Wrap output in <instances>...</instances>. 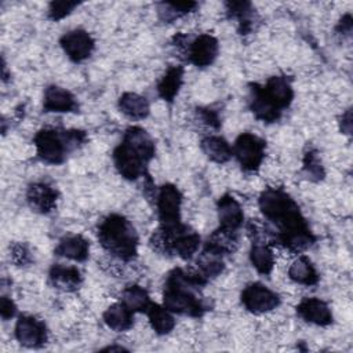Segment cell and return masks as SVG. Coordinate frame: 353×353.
I'll return each mask as SVG.
<instances>
[{"instance_id":"1","label":"cell","mask_w":353,"mask_h":353,"mask_svg":"<svg viewBox=\"0 0 353 353\" xmlns=\"http://www.w3.org/2000/svg\"><path fill=\"white\" fill-rule=\"evenodd\" d=\"M263 216L277 228L276 241L299 254L314 243L306 219L295 200L283 188H266L258 200Z\"/></svg>"},{"instance_id":"2","label":"cell","mask_w":353,"mask_h":353,"mask_svg":"<svg viewBox=\"0 0 353 353\" xmlns=\"http://www.w3.org/2000/svg\"><path fill=\"white\" fill-rule=\"evenodd\" d=\"M207 283L200 273H188L179 268L172 269L164 283L163 306L171 313L185 314L190 317H200L204 314L207 306L199 298L197 291Z\"/></svg>"},{"instance_id":"3","label":"cell","mask_w":353,"mask_h":353,"mask_svg":"<svg viewBox=\"0 0 353 353\" xmlns=\"http://www.w3.org/2000/svg\"><path fill=\"white\" fill-rule=\"evenodd\" d=\"M154 153V141L149 132L139 125H131L125 130L123 141L113 150L114 167L123 178L137 181L145 175Z\"/></svg>"},{"instance_id":"4","label":"cell","mask_w":353,"mask_h":353,"mask_svg":"<svg viewBox=\"0 0 353 353\" xmlns=\"http://www.w3.org/2000/svg\"><path fill=\"white\" fill-rule=\"evenodd\" d=\"M98 240L105 251L121 261H131L138 254L137 230L120 214H110L99 223Z\"/></svg>"},{"instance_id":"5","label":"cell","mask_w":353,"mask_h":353,"mask_svg":"<svg viewBox=\"0 0 353 353\" xmlns=\"http://www.w3.org/2000/svg\"><path fill=\"white\" fill-rule=\"evenodd\" d=\"M87 135L81 130H57L43 128L36 132L33 143L37 156L47 164H61L66 156L84 145Z\"/></svg>"},{"instance_id":"6","label":"cell","mask_w":353,"mask_h":353,"mask_svg":"<svg viewBox=\"0 0 353 353\" xmlns=\"http://www.w3.org/2000/svg\"><path fill=\"white\" fill-rule=\"evenodd\" d=\"M233 156L237 159L241 170L247 172L256 171L265 157L266 142L255 134H240L233 145Z\"/></svg>"},{"instance_id":"7","label":"cell","mask_w":353,"mask_h":353,"mask_svg":"<svg viewBox=\"0 0 353 353\" xmlns=\"http://www.w3.org/2000/svg\"><path fill=\"white\" fill-rule=\"evenodd\" d=\"M240 299L244 307L254 314L270 312L280 305L279 294L258 281L245 285L241 291Z\"/></svg>"},{"instance_id":"8","label":"cell","mask_w":353,"mask_h":353,"mask_svg":"<svg viewBox=\"0 0 353 353\" xmlns=\"http://www.w3.org/2000/svg\"><path fill=\"white\" fill-rule=\"evenodd\" d=\"M181 204L182 194L179 189L172 183H164L160 186L156 196L157 214L160 225H175L181 222Z\"/></svg>"},{"instance_id":"9","label":"cell","mask_w":353,"mask_h":353,"mask_svg":"<svg viewBox=\"0 0 353 353\" xmlns=\"http://www.w3.org/2000/svg\"><path fill=\"white\" fill-rule=\"evenodd\" d=\"M59 44L66 57L73 62H83L95 48V40L84 29H73L65 33L61 37Z\"/></svg>"},{"instance_id":"10","label":"cell","mask_w":353,"mask_h":353,"mask_svg":"<svg viewBox=\"0 0 353 353\" xmlns=\"http://www.w3.org/2000/svg\"><path fill=\"white\" fill-rule=\"evenodd\" d=\"M15 338L22 346L40 347L47 342L46 324L33 316L22 314L15 324Z\"/></svg>"},{"instance_id":"11","label":"cell","mask_w":353,"mask_h":353,"mask_svg":"<svg viewBox=\"0 0 353 353\" xmlns=\"http://www.w3.org/2000/svg\"><path fill=\"white\" fill-rule=\"evenodd\" d=\"M218 52V40L212 34L203 33L190 41L188 47V59L197 68H205L216 59Z\"/></svg>"},{"instance_id":"12","label":"cell","mask_w":353,"mask_h":353,"mask_svg":"<svg viewBox=\"0 0 353 353\" xmlns=\"http://www.w3.org/2000/svg\"><path fill=\"white\" fill-rule=\"evenodd\" d=\"M58 192L46 182H34L29 185L26 192V201L32 211L39 214H48L57 207Z\"/></svg>"},{"instance_id":"13","label":"cell","mask_w":353,"mask_h":353,"mask_svg":"<svg viewBox=\"0 0 353 353\" xmlns=\"http://www.w3.org/2000/svg\"><path fill=\"white\" fill-rule=\"evenodd\" d=\"M250 87V109L254 116L263 123L277 121L283 112L268 98L262 85L254 83Z\"/></svg>"},{"instance_id":"14","label":"cell","mask_w":353,"mask_h":353,"mask_svg":"<svg viewBox=\"0 0 353 353\" xmlns=\"http://www.w3.org/2000/svg\"><path fill=\"white\" fill-rule=\"evenodd\" d=\"M79 103L74 95L59 85H48L44 91L43 99V110L44 112H55V113H69L77 112Z\"/></svg>"},{"instance_id":"15","label":"cell","mask_w":353,"mask_h":353,"mask_svg":"<svg viewBox=\"0 0 353 353\" xmlns=\"http://www.w3.org/2000/svg\"><path fill=\"white\" fill-rule=\"evenodd\" d=\"M296 313L306 323L321 327L330 325L334 319L330 306L319 298H303L296 305Z\"/></svg>"},{"instance_id":"16","label":"cell","mask_w":353,"mask_h":353,"mask_svg":"<svg viewBox=\"0 0 353 353\" xmlns=\"http://www.w3.org/2000/svg\"><path fill=\"white\" fill-rule=\"evenodd\" d=\"M268 98L283 112L287 109L294 99V90L291 79L287 76H272L268 79L266 84L262 85Z\"/></svg>"},{"instance_id":"17","label":"cell","mask_w":353,"mask_h":353,"mask_svg":"<svg viewBox=\"0 0 353 353\" xmlns=\"http://www.w3.org/2000/svg\"><path fill=\"white\" fill-rule=\"evenodd\" d=\"M50 284L61 291H74L83 281L81 272L76 266L54 263L48 273Z\"/></svg>"},{"instance_id":"18","label":"cell","mask_w":353,"mask_h":353,"mask_svg":"<svg viewBox=\"0 0 353 353\" xmlns=\"http://www.w3.org/2000/svg\"><path fill=\"white\" fill-rule=\"evenodd\" d=\"M219 226L237 230L244 221V212L240 203L232 194H223L216 204Z\"/></svg>"},{"instance_id":"19","label":"cell","mask_w":353,"mask_h":353,"mask_svg":"<svg viewBox=\"0 0 353 353\" xmlns=\"http://www.w3.org/2000/svg\"><path fill=\"white\" fill-rule=\"evenodd\" d=\"M252 232H255V236L252 239V244L250 250V261L252 266L256 269V272H259L261 274H270L274 266L273 251L265 240L259 239V234L255 228Z\"/></svg>"},{"instance_id":"20","label":"cell","mask_w":353,"mask_h":353,"mask_svg":"<svg viewBox=\"0 0 353 353\" xmlns=\"http://www.w3.org/2000/svg\"><path fill=\"white\" fill-rule=\"evenodd\" d=\"M54 252L74 262H84L90 255V243L80 234H70L59 240Z\"/></svg>"},{"instance_id":"21","label":"cell","mask_w":353,"mask_h":353,"mask_svg":"<svg viewBox=\"0 0 353 353\" xmlns=\"http://www.w3.org/2000/svg\"><path fill=\"white\" fill-rule=\"evenodd\" d=\"M183 83V68L179 65L170 66L157 83V94L165 102H172Z\"/></svg>"},{"instance_id":"22","label":"cell","mask_w":353,"mask_h":353,"mask_svg":"<svg viewBox=\"0 0 353 353\" xmlns=\"http://www.w3.org/2000/svg\"><path fill=\"white\" fill-rule=\"evenodd\" d=\"M200 148L203 153L214 163L223 164L229 161L233 156V149L229 142L219 135H208L204 137L200 142Z\"/></svg>"},{"instance_id":"23","label":"cell","mask_w":353,"mask_h":353,"mask_svg":"<svg viewBox=\"0 0 353 353\" xmlns=\"http://www.w3.org/2000/svg\"><path fill=\"white\" fill-rule=\"evenodd\" d=\"M237 245H239V239H237L236 230L221 228V226L216 230H214L205 241V248L222 256L234 252Z\"/></svg>"},{"instance_id":"24","label":"cell","mask_w":353,"mask_h":353,"mask_svg":"<svg viewBox=\"0 0 353 353\" xmlns=\"http://www.w3.org/2000/svg\"><path fill=\"white\" fill-rule=\"evenodd\" d=\"M103 321L105 324L117 332L127 331L132 327L134 324V313L121 302L110 305L105 312H103Z\"/></svg>"},{"instance_id":"25","label":"cell","mask_w":353,"mask_h":353,"mask_svg":"<svg viewBox=\"0 0 353 353\" xmlns=\"http://www.w3.org/2000/svg\"><path fill=\"white\" fill-rule=\"evenodd\" d=\"M226 12L232 19H237L240 34H248L254 29V8L248 1H226Z\"/></svg>"},{"instance_id":"26","label":"cell","mask_w":353,"mask_h":353,"mask_svg":"<svg viewBox=\"0 0 353 353\" xmlns=\"http://www.w3.org/2000/svg\"><path fill=\"white\" fill-rule=\"evenodd\" d=\"M119 109L130 119H145L149 114L150 106L145 97L137 92H124L119 98Z\"/></svg>"},{"instance_id":"27","label":"cell","mask_w":353,"mask_h":353,"mask_svg":"<svg viewBox=\"0 0 353 353\" xmlns=\"http://www.w3.org/2000/svg\"><path fill=\"white\" fill-rule=\"evenodd\" d=\"M288 276L292 281L302 285H314L319 281V273L307 256H298L288 269Z\"/></svg>"},{"instance_id":"28","label":"cell","mask_w":353,"mask_h":353,"mask_svg":"<svg viewBox=\"0 0 353 353\" xmlns=\"http://www.w3.org/2000/svg\"><path fill=\"white\" fill-rule=\"evenodd\" d=\"M120 302L125 305L132 313H142V312L146 313L148 307L152 305L148 291L138 284L127 285L121 292Z\"/></svg>"},{"instance_id":"29","label":"cell","mask_w":353,"mask_h":353,"mask_svg":"<svg viewBox=\"0 0 353 353\" xmlns=\"http://www.w3.org/2000/svg\"><path fill=\"white\" fill-rule=\"evenodd\" d=\"M149 323L152 330L159 335H165L171 332L175 327V319L172 313L165 309L164 306H160L157 303H152L146 310Z\"/></svg>"},{"instance_id":"30","label":"cell","mask_w":353,"mask_h":353,"mask_svg":"<svg viewBox=\"0 0 353 353\" xmlns=\"http://www.w3.org/2000/svg\"><path fill=\"white\" fill-rule=\"evenodd\" d=\"M222 258H223L222 255L204 247V250L200 252V255L197 258L199 273L207 280L219 276L225 268Z\"/></svg>"},{"instance_id":"31","label":"cell","mask_w":353,"mask_h":353,"mask_svg":"<svg viewBox=\"0 0 353 353\" xmlns=\"http://www.w3.org/2000/svg\"><path fill=\"white\" fill-rule=\"evenodd\" d=\"M197 7V3L194 1H185V3H160L157 4V14L159 18L168 23L172 22L192 11Z\"/></svg>"},{"instance_id":"32","label":"cell","mask_w":353,"mask_h":353,"mask_svg":"<svg viewBox=\"0 0 353 353\" xmlns=\"http://www.w3.org/2000/svg\"><path fill=\"white\" fill-rule=\"evenodd\" d=\"M303 171L310 181H321L325 175L324 167L314 149H309L303 156Z\"/></svg>"},{"instance_id":"33","label":"cell","mask_w":353,"mask_h":353,"mask_svg":"<svg viewBox=\"0 0 353 353\" xmlns=\"http://www.w3.org/2000/svg\"><path fill=\"white\" fill-rule=\"evenodd\" d=\"M77 6V1H51L48 4L47 17L51 21H61L62 18L69 15Z\"/></svg>"},{"instance_id":"34","label":"cell","mask_w":353,"mask_h":353,"mask_svg":"<svg viewBox=\"0 0 353 353\" xmlns=\"http://www.w3.org/2000/svg\"><path fill=\"white\" fill-rule=\"evenodd\" d=\"M10 259L17 266H25L32 262V255L29 248L22 243H14L10 247Z\"/></svg>"},{"instance_id":"35","label":"cell","mask_w":353,"mask_h":353,"mask_svg":"<svg viewBox=\"0 0 353 353\" xmlns=\"http://www.w3.org/2000/svg\"><path fill=\"white\" fill-rule=\"evenodd\" d=\"M197 116L204 124H207L212 128H219V125H221V120H219L218 113L215 110L210 109V108L197 109Z\"/></svg>"},{"instance_id":"36","label":"cell","mask_w":353,"mask_h":353,"mask_svg":"<svg viewBox=\"0 0 353 353\" xmlns=\"http://www.w3.org/2000/svg\"><path fill=\"white\" fill-rule=\"evenodd\" d=\"M17 313V306L14 303V301L6 295L1 296V301H0V314L4 320H8V319H12Z\"/></svg>"},{"instance_id":"37","label":"cell","mask_w":353,"mask_h":353,"mask_svg":"<svg viewBox=\"0 0 353 353\" xmlns=\"http://www.w3.org/2000/svg\"><path fill=\"white\" fill-rule=\"evenodd\" d=\"M339 128L343 134L350 135L352 132V110L347 109L345 110V113H342L341 119H339Z\"/></svg>"},{"instance_id":"38","label":"cell","mask_w":353,"mask_h":353,"mask_svg":"<svg viewBox=\"0 0 353 353\" xmlns=\"http://www.w3.org/2000/svg\"><path fill=\"white\" fill-rule=\"evenodd\" d=\"M336 32L341 34H350L352 32V15L350 14H345L338 25H336Z\"/></svg>"}]
</instances>
